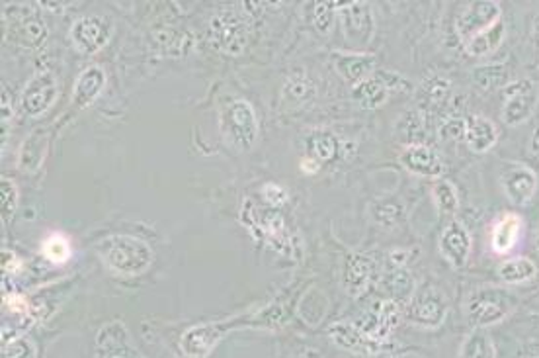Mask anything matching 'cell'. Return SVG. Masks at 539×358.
Wrapping results in <instances>:
<instances>
[{
  "label": "cell",
  "mask_w": 539,
  "mask_h": 358,
  "mask_svg": "<svg viewBox=\"0 0 539 358\" xmlns=\"http://www.w3.org/2000/svg\"><path fill=\"white\" fill-rule=\"evenodd\" d=\"M518 308L516 294L499 286H481L468 294L463 302V313L475 325V329H486L504 321Z\"/></svg>",
  "instance_id": "cell-1"
},
{
  "label": "cell",
  "mask_w": 539,
  "mask_h": 358,
  "mask_svg": "<svg viewBox=\"0 0 539 358\" xmlns=\"http://www.w3.org/2000/svg\"><path fill=\"white\" fill-rule=\"evenodd\" d=\"M102 259L108 267L121 274H139L149 269L153 262V251L143 241L128 237V235H112L100 243Z\"/></svg>",
  "instance_id": "cell-2"
},
{
  "label": "cell",
  "mask_w": 539,
  "mask_h": 358,
  "mask_svg": "<svg viewBox=\"0 0 539 358\" xmlns=\"http://www.w3.org/2000/svg\"><path fill=\"white\" fill-rule=\"evenodd\" d=\"M539 106V88L532 79H514L504 87L502 121L518 128L530 120Z\"/></svg>",
  "instance_id": "cell-3"
},
{
  "label": "cell",
  "mask_w": 539,
  "mask_h": 358,
  "mask_svg": "<svg viewBox=\"0 0 539 358\" xmlns=\"http://www.w3.org/2000/svg\"><path fill=\"white\" fill-rule=\"evenodd\" d=\"M502 8L496 0H477V3H468L461 12L455 18V32H458L461 42L468 44L469 39L479 36L486 29H491L501 22Z\"/></svg>",
  "instance_id": "cell-4"
},
{
  "label": "cell",
  "mask_w": 539,
  "mask_h": 358,
  "mask_svg": "<svg viewBox=\"0 0 539 358\" xmlns=\"http://www.w3.org/2000/svg\"><path fill=\"white\" fill-rule=\"evenodd\" d=\"M445 315H448V302L436 286H427L414 294L407 310L409 323L424 329H436L445 321Z\"/></svg>",
  "instance_id": "cell-5"
},
{
  "label": "cell",
  "mask_w": 539,
  "mask_h": 358,
  "mask_svg": "<svg viewBox=\"0 0 539 358\" xmlns=\"http://www.w3.org/2000/svg\"><path fill=\"white\" fill-rule=\"evenodd\" d=\"M537 184L535 171L524 162H508L501 171V188L514 206H527L535 196Z\"/></svg>",
  "instance_id": "cell-6"
},
{
  "label": "cell",
  "mask_w": 539,
  "mask_h": 358,
  "mask_svg": "<svg viewBox=\"0 0 539 358\" xmlns=\"http://www.w3.org/2000/svg\"><path fill=\"white\" fill-rule=\"evenodd\" d=\"M223 131L227 136V141H231L235 147L238 149L253 147V143L256 141L258 126H256L254 112L248 102L243 100L233 102L229 110L225 112Z\"/></svg>",
  "instance_id": "cell-7"
},
{
  "label": "cell",
  "mask_w": 539,
  "mask_h": 358,
  "mask_svg": "<svg viewBox=\"0 0 539 358\" xmlns=\"http://www.w3.org/2000/svg\"><path fill=\"white\" fill-rule=\"evenodd\" d=\"M410 88V85L399 75H391V73H376L369 79L361 80L360 85L354 87L352 90V96L358 102L361 108L366 110H376L383 106L389 98V92L397 90V88Z\"/></svg>",
  "instance_id": "cell-8"
},
{
  "label": "cell",
  "mask_w": 539,
  "mask_h": 358,
  "mask_svg": "<svg viewBox=\"0 0 539 358\" xmlns=\"http://www.w3.org/2000/svg\"><path fill=\"white\" fill-rule=\"evenodd\" d=\"M473 237L465 223L452 220L440 235V254L452 269H463L469 261Z\"/></svg>",
  "instance_id": "cell-9"
},
{
  "label": "cell",
  "mask_w": 539,
  "mask_h": 358,
  "mask_svg": "<svg viewBox=\"0 0 539 358\" xmlns=\"http://www.w3.org/2000/svg\"><path fill=\"white\" fill-rule=\"evenodd\" d=\"M340 26L352 46H368L373 34L371 8L366 3L338 4Z\"/></svg>",
  "instance_id": "cell-10"
},
{
  "label": "cell",
  "mask_w": 539,
  "mask_h": 358,
  "mask_svg": "<svg viewBox=\"0 0 539 358\" xmlns=\"http://www.w3.org/2000/svg\"><path fill=\"white\" fill-rule=\"evenodd\" d=\"M57 80L51 73H37L24 88L22 95V108L29 116L44 114L47 108H51L57 98Z\"/></svg>",
  "instance_id": "cell-11"
},
{
  "label": "cell",
  "mask_w": 539,
  "mask_h": 358,
  "mask_svg": "<svg viewBox=\"0 0 539 358\" xmlns=\"http://www.w3.org/2000/svg\"><path fill=\"white\" fill-rule=\"evenodd\" d=\"M401 165L412 175L436 179L444 175V161L436 151L428 147L427 143H417V146H404L401 153Z\"/></svg>",
  "instance_id": "cell-12"
},
{
  "label": "cell",
  "mask_w": 539,
  "mask_h": 358,
  "mask_svg": "<svg viewBox=\"0 0 539 358\" xmlns=\"http://www.w3.org/2000/svg\"><path fill=\"white\" fill-rule=\"evenodd\" d=\"M110 26L102 18H80L70 29V39L85 54H95L108 44Z\"/></svg>",
  "instance_id": "cell-13"
},
{
  "label": "cell",
  "mask_w": 539,
  "mask_h": 358,
  "mask_svg": "<svg viewBox=\"0 0 539 358\" xmlns=\"http://www.w3.org/2000/svg\"><path fill=\"white\" fill-rule=\"evenodd\" d=\"M499 128L493 120L485 116L465 118V143L477 155L491 151L499 143Z\"/></svg>",
  "instance_id": "cell-14"
},
{
  "label": "cell",
  "mask_w": 539,
  "mask_h": 358,
  "mask_svg": "<svg viewBox=\"0 0 539 358\" xmlns=\"http://www.w3.org/2000/svg\"><path fill=\"white\" fill-rule=\"evenodd\" d=\"M373 279V261L364 253H356L350 257L344 269V288L352 298H360L364 294Z\"/></svg>",
  "instance_id": "cell-15"
},
{
  "label": "cell",
  "mask_w": 539,
  "mask_h": 358,
  "mask_svg": "<svg viewBox=\"0 0 539 358\" xmlns=\"http://www.w3.org/2000/svg\"><path fill=\"white\" fill-rule=\"evenodd\" d=\"M333 59L338 75L354 87L369 79L373 75V67H376V59L366 54H336Z\"/></svg>",
  "instance_id": "cell-16"
},
{
  "label": "cell",
  "mask_w": 539,
  "mask_h": 358,
  "mask_svg": "<svg viewBox=\"0 0 539 358\" xmlns=\"http://www.w3.org/2000/svg\"><path fill=\"white\" fill-rule=\"evenodd\" d=\"M524 229V220L518 213H504V216L494 223L491 233V247L496 254H508L514 247L520 233Z\"/></svg>",
  "instance_id": "cell-17"
},
{
  "label": "cell",
  "mask_w": 539,
  "mask_h": 358,
  "mask_svg": "<svg viewBox=\"0 0 539 358\" xmlns=\"http://www.w3.org/2000/svg\"><path fill=\"white\" fill-rule=\"evenodd\" d=\"M225 329H231V327L200 325V327H194V329H190V331H186L184 339H182L184 353L190 356H200V354L207 353L217 341L221 339Z\"/></svg>",
  "instance_id": "cell-18"
},
{
  "label": "cell",
  "mask_w": 539,
  "mask_h": 358,
  "mask_svg": "<svg viewBox=\"0 0 539 358\" xmlns=\"http://www.w3.org/2000/svg\"><path fill=\"white\" fill-rule=\"evenodd\" d=\"M210 32L211 37H215V42L225 47L227 51H238L243 47L245 32L241 24H238V20L229 12H223L217 16L211 22Z\"/></svg>",
  "instance_id": "cell-19"
},
{
  "label": "cell",
  "mask_w": 539,
  "mask_h": 358,
  "mask_svg": "<svg viewBox=\"0 0 539 358\" xmlns=\"http://www.w3.org/2000/svg\"><path fill=\"white\" fill-rule=\"evenodd\" d=\"M496 274H499V279L508 286L526 284L532 282L537 276V264L532 259L514 257L501 262L499 269H496Z\"/></svg>",
  "instance_id": "cell-20"
},
{
  "label": "cell",
  "mask_w": 539,
  "mask_h": 358,
  "mask_svg": "<svg viewBox=\"0 0 539 358\" xmlns=\"http://www.w3.org/2000/svg\"><path fill=\"white\" fill-rule=\"evenodd\" d=\"M504 39H506V26L501 20V22L493 26L491 29H486V32L469 39V42L465 44V51H468L471 57H477V59L489 57L502 46Z\"/></svg>",
  "instance_id": "cell-21"
},
{
  "label": "cell",
  "mask_w": 539,
  "mask_h": 358,
  "mask_svg": "<svg viewBox=\"0 0 539 358\" xmlns=\"http://www.w3.org/2000/svg\"><path fill=\"white\" fill-rule=\"evenodd\" d=\"M452 85L450 80H445L440 75H432L428 79H424V83L419 92V100H420V110H438L442 108L445 102L450 98Z\"/></svg>",
  "instance_id": "cell-22"
},
{
  "label": "cell",
  "mask_w": 539,
  "mask_h": 358,
  "mask_svg": "<svg viewBox=\"0 0 539 358\" xmlns=\"http://www.w3.org/2000/svg\"><path fill=\"white\" fill-rule=\"evenodd\" d=\"M104 83H106V75L100 67H90L82 73L75 85V104L79 108L88 106L92 100H95L100 90L104 88Z\"/></svg>",
  "instance_id": "cell-23"
},
{
  "label": "cell",
  "mask_w": 539,
  "mask_h": 358,
  "mask_svg": "<svg viewBox=\"0 0 539 358\" xmlns=\"http://www.w3.org/2000/svg\"><path fill=\"white\" fill-rule=\"evenodd\" d=\"M460 358H496V345L486 329L471 331L460 349Z\"/></svg>",
  "instance_id": "cell-24"
},
{
  "label": "cell",
  "mask_w": 539,
  "mask_h": 358,
  "mask_svg": "<svg viewBox=\"0 0 539 358\" xmlns=\"http://www.w3.org/2000/svg\"><path fill=\"white\" fill-rule=\"evenodd\" d=\"M432 200L436 204V208L442 213H448V216H453V213L460 210V194L450 180H438L434 184Z\"/></svg>",
  "instance_id": "cell-25"
},
{
  "label": "cell",
  "mask_w": 539,
  "mask_h": 358,
  "mask_svg": "<svg viewBox=\"0 0 539 358\" xmlns=\"http://www.w3.org/2000/svg\"><path fill=\"white\" fill-rule=\"evenodd\" d=\"M371 216L377 223L391 228V225H397L402 220L404 208L399 200H376L371 204Z\"/></svg>",
  "instance_id": "cell-26"
},
{
  "label": "cell",
  "mask_w": 539,
  "mask_h": 358,
  "mask_svg": "<svg viewBox=\"0 0 539 358\" xmlns=\"http://www.w3.org/2000/svg\"><path fill=\"white\" fill-rule=\"evenodd\" d=\"M44 153H46V134L36 131V134L28 139V143H24L20 165L26 167L28 171H36L41 165V161H44Z\"/></svg>",
  "instance_id": "cell-27"
},
{
  "label": "cell",
  "mask_w": 539,
  "mask_h": 358,
  "mask_svg": "<svg viewBox=\"0 0 539 358\" xmlns=\"http://www.w3.org/2000/svg\"><path fill=\"white\" fill-rule=\"evenodd\" d=\"M399 129L407 141V146H417V143H422V136H424V118L422 112H407L401 120H399Z\"/></svg>",
  "instance_id": "cell-28"
},
{
  "label": "cell",
  "mask_w": 539,
  "mask_h": 358,
  "mask_svg": "<svg viewBox=\"0 0 539 358\" xmlns=\"http://www.w3.org/2000/svg\"><path fill=\"white\" fill-rule=\"evenodd\" d=\"M41 251H44V254L51 262H57V264L69 261L70 257V245L61 233L49 235L44 245H41Z\"/></svg>",
  "instance_id": "cell-29"
},
{
  "label": "cell",
  "mask_w": 539,
  "mask_h": 358,
  "mask_svg": "<svg viewBox=\"0 0 539 358\" xmlns=\"http://www.w3.org/2000/svg\"><path fill=\"white\" fill-rule=\"evenodd\" d=\"M387 286L391 294L395 296V298H402V300H409L414 296V282H412V276L404 271V269H397L395 272L389 274V280H387Z\"/></svg>",
  "instance_id": "cell-30"
},
{
  "label": "cell",
  "mask_w": 539,
  "mask_h": 358,
  "mask_svg": "<svg viewBox=\"0 0 539 358\" xmlns=\"http://www.w3.org/2000/svg\"><path fill=\"white\" fill-rule=\"evenodd\" d=\"M18 42L26 44L29 47H36L39 42H44L46 39V26L44 22H39V20H26V22L20 26L18 29Z\"/></svg>",
  "instance_id": "cell-31"
},
{
  "label": "cell",
  "mask_w": 539,
  "mask_h": 358,
  "mask_svg": "<svg viewBox=\"0 0 539 358\" xmlns=\"http://www.w3.org/2000/svg\"><path fill=\"white\" fill-rule=\"evenodd\" d=\"M504 79V71H502V65H486L479 71H475V80L477 85H479L481 88L485 90H491V88H496Z\"/></svg>",
  "instance_id": "cell-32"
},
{
  "label": "cell",
  "mask_w": 539,
  "mask_h": 358,
  "mask_svg": "<svg viewBox=\"0 0 539 358\" xmlns=\"http://www.w3.org/2000/svg\"><path fill=\"white\" fill-rule=\"evenodd\" d=\"M311 151L315 153V157L319 161H330L336 153V141H335L333 136L320 134V136L311 139Z\"/></svg>",
  "instance_id": "cell-33"
},
{
  "label": "cell",
  "mask_w": 539,
  "mask_h": 358,
  "mask_svg": "<svg viewBox=\"0 0 539 358\" xmlns=\"http://www.w3.org/2000/svg\"><path fill=\"white\" fill-rule=\"evenodd\" d=\"M438 136L444 141H461L465 139V120L463 118H448L440 124L438 128Z\"/></svg>",
  "instance_id": "cell-34"
},
{
  "label": "cell",
  "mask_w": 539,
  "mask_h": 358,
  "mask_svg": "<svg viewBox=\"0 0 539 358\" xmlns=\"http://www.w3.org/2000/svg\"><path fill=\"white\" fill-rule=\"evenodd\" d=\"M313 95H315V88L305 79H295L294 83H289L286 88V98H292V102H302V104Z\"/></svg>",
  "instance_id": "cell-35"
},
{
  "label": "cell",
  "mask_w": 539,
  "mask_h": 358,
  "mask_svg": "<svg viewBox=\"0 0 539 358\" xmlns=\"http://www.w3.org/2000/svg\"><path fill=\"white\" fill-rule=\"evenodd\" d=\"M336 6V3H320L315 6V20H317V28L320 32H328L330 24H333V10Z\"/></svg>",
  "instance_id": "cell-36"
},
{
  "label": "cell",
  "mask_w": 539,
  "mask_h": 358,
  "mask_svg": "<svg viewBox=\"0 0 539 358\" xmlns=\"http://www.w3.org/2000/svg\"><path fill=\"white\" fill-rule=\"evenodd\" d=\"M3 218L10 220V216L14 213L16 208V188L12 182H8L6 179L3 180Z\"/></svg>",
  "instance_id": "cell-37"
},
{
  "label": "cell",
  "mask_w": 539,
  "mask_h": 358,
  "mask_svg": "<svg viewBox=\"0 0 539 358\" xmlns=\"http://www.w3.org/2000/svg\"><path fill=\"white\" fill-rule=\"evenodd\" d=\"M29 349V346L20 341L16 345H10V349H4V358H26V351Z\"/></svg>",
  "instance_id": "cell-38"
},
{
  "label": "cell",
  "mask_w": 539,
  "mask_h": 358,
  "mask_svg": "<svg viewBox=\"0 0 539 358\" xmlns=\"http://www.w3.org/2000/svg\"><path fill=\"white\" fill-rule=\"evenodd\" d=\"M530 149H532V153H539V126L534 129V134H532Z\"/></svg>",
  "instance_id": "cell-39"
},
{
  "label": "cell",
  "mask_w": 539,
  "mask_h": 358,
  "mask_svg": "<svg viewBox=\"0 0 539 358\" xmlns=\"http://www.w3.org/2000/svg\"><path fill=\"white\" fill-rule=\"evenodd\" d=\"M302 358H319V356L313 354V353H309V354H305V356H302Z\"/></svg>",
  "instance_id": "cell-40"
},
{
  "label": "cell",
  "mask_w": 539,
  "mask_h": 358,
  "mask_svg": "<svg viewBox=\"0 0 539 358\" xmlns=\"http://www.w3.org/2000/svg\"><path fill=\"white\" fill-rule=\"evenodd\" d=\"M535 241H537V249H539V228H537V239Z\"/></svg>",
  "instance_id": "cell-41"
}]
</instances>
